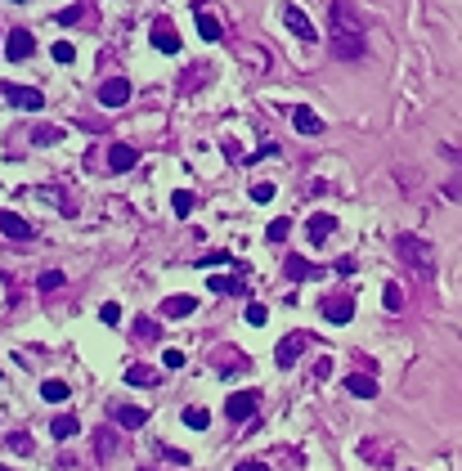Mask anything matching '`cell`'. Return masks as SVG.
Returning <instances> with one entry per match:
<instances>
[{"label":"cell","instance_id":"cell-1","mask_svg":"<svg viewBox=\"0 0 462 471\" xmlns=\"http://www.w3.org/2000/svg\"><path fill=\"white\" fill-rule=\"evenodd\" d=\"M332 59H364L368 54V36H364V23L355 14L350 0H332Z\"/></svg>","mask_w":462,"mask_h":471},{"label":"cell","instance_id":"cell-2","mask_svg":"<svg viewBox=\"0 0 462 471\" xmlns=\"http://www.w3.org/2000/svg\"><path fill=\"white\" fill-rule=\"evenodd\" d=\"M395 251H400V260H404V265H413L422 278L436 274V251H431L427 238H418V233H400V238H395Z\"/></svg>","mask_w":462,"mask_h":471},{"label":"cell","instance_id":"cell-3","mask_svg":"<svg viewBox=\"0 0 462 471\" xmlns=\"http://www.w3.org/2000/svg\"><path fill=\"white\" fill-rule=\"evenodd\" d=\"M247 265H233V274H211L206 278V287L211 292H220V296H242V292H247Z\"/></svg>","mask_w":462,"mask_h":471},{"label":"cell","instance_id":"cell-4","mask_svg":"<svg viewBox=\"0 0 462 471\" xmlns=\"http://www.w3.org/2000/svg\"><path fill=\"white\" fill-rule=\"evenodd\" d=\"M148 41H153L162 54H180V32L171 27V18H157V23L148 27Z\"/></svg>","mask_w":462,"mask_h":471},{"label":"cell","instance_id":"cell-5","mask_svg":"<svg viewBox=\"0 0 462 471\" xmlns=\"http://www.w3.org/2000/svg\"><path fill=\"white\" fill-rule=\"evenodd\" d=\"M32 50H36V41H32V32H23V27H14V32L5 36V59H9V63L32 59Z\"/></svg>","mask_w":462,"mask_h":471},{"label":"cell","instance_id":"cell-6","mask_svg":"<svg viewBox=\"0 0 462 471\" xmlns=\"http://www.w3.org/2000/svg\"><path fill=\"white\" fill-rule=\"evenodd\" d=\"M256 404H260L256 391H238V395H229V400H224V413H229L233 422H247V418H256Z\"/></svg>","mask_w":462,"mask_h":471},{"label":"cell","instance_id":"cell-7","mask_svg":"<svg viewBox=\"0 0 462 471\" xmlns=\"http://www.w3.org/2000/svg\"><path fill=\"white\" fill-rule=\"evenodd\" d=\"M305 346H314L305 332H287V337L278 341V355H274V359H278V368H292V364L301 359V350H305Z\"/></svg>","mask_w":462,"mask_h":471},{"label":"cell","instance_id":"cell-8","mask_svg":"<svg viewBox=\"0 0 462 471\" xmlns=\"http://www.w3.org/2000/svg\"><path fill=\"white\" fill-rule=\"evenodd\" d=\"M283 23H287V32L292 36H301V41H314V23H310V14L305 9H296V5H283Z\"/></svg>","mask_w":462,"mask_h":471},{"label":"cell","instance_id":"cell-9","mask_svg":"<svg viewBox=\"0 0 462 471\" xmlns=\"http://www.w3.org/2000/svg\"><path fill=\"white\" fill-rule=\"evenodd\" d=\"M319 310H323L328 323H350V319H355V301L350 296H323V305H319Z\"/></svg>","mask_w":462,"mask_h":471},{"label":"cell","instance_id":"cell-10","mask_svg":"<svg viewBox=\"0 0 462 471\" xmlns=\"http://www.w3.org/2000/svg\"><path fill=\"white\" fill-rule=\"evenodd\" d=\"M0 233H5L9 242H32V224H27L23 215H14V211H0Z\"/></svg>","mask_w":462,"mask_h":471},{"label":"cell","instance_id":"cell-11","mask_svg":"<svg viewBox=\"0 0 462 471\" xmlns=\"http://www.w3.org/2000/svg\"><path fill=\"white\" fill-rule=\"evenodd\" d=\"M332 233H337V215H323V211H319V215H310V220H305V238L314 242V247H319V242H328Z\"/></svg>","mask_w":462,"mask_h":471},{"label":"cell","instance_id":"cell-12","mask_svg":"<svg viewBox=\"0 0 462 471\" xmlns=\"http://www.w3.org/2000/svg\"><path fill=\"white\" fill-rule=\"evenodd\" d=\"M126 99H130V81H121V77L103 81V90H99V103H103V108H121Z\"/></svg>","mask_w":462,"mask_h":471},{"label":"cell","instance_id":"cell-13","mask_svg":"<svg viewBox=\"0 0 462 471\" xmlns=\"http://www.w3.org/2000/svg\"><path fill=\"white\" fill-rule=\"evenodd\" d=\"M9 103L14 108H27V112H36V108H45V94L41 90H32V86H9Z\"/></svg>","mask_w":462,"mask_h":471},{"label":"cell","instance_id":"cell-14","mask_svg":"<svg viewBox=\"0 0 462 471\" xmlns=\"http://www.w3.org/2000/svg\"><path fill=\"white\" fill-rule=\"evenodd\" d=\"M139 162V153H135V148H130V144H112L108 148V171H130V166H135Z\"/></svg>","mask_w":462,"mask_h":471},{"label":"cell","instance_id":"cell-15","mask_svg":"<svg viewBox=\"0 0 462 471\" xmlns=\"http://www.w3.org/2000/svg\"><path fill=\"white\" fill-rule=\"evenodd\" d=\"M283 274H287L292 283H305V278H314V274H319V269H314V265H310V260H305V256H287V260H283Z\"/></svg>","mask_w":462,"mask_h":471},{"label":"cell","instance_id":"cell-16","mask_svg":"<svg viewBox=\"0 0 462 471\" xmlns=\"http://www.w3.org/2000/svg\"><path fill=\"white\" fill-rule=\"evenodd\" d=\"M193 310H197L193 296H166V301H162V314H166V319H188Z\"/></svg>","mask_w":462,"mask_h":471},{"label":"cell","instance_id":"cell-17","mask_svg":"<svg viewBox=\"0 0 462 471\" xmlns=\"http://www.w3.org/2000/svg\"><path fill=\"white\" fill-rule=\"evenodd\" d=\"M292 126H296L301 135H319V130H323V121H319L310 108H292Z\"/></svg>","mask_w":462,"mask_h":471},{"label":"cell","instance_id":"cell-18","mask_svg":"<svg viewBox=\"0 0 462 471\" xmlns=\"http://www.w3.org/2000/svg\"><path fill=\"white\" fill-rule=\"evenodd\" d=\"M346 391H350V395H359V400H377V382H373V377H364V373L346 377Z\"/></svg>","mask_w":462,"mask_h":471},{"label":"cell","instance_id":"cell-19","mask_svg":"<svg viewBox=\"0 0 462 471\" xmlns=\"http://www.w3.org/2000/svg\"><path fill=\"white\" fill-rule=\"evenodd\" d=\"M112 418H117L121 431H139V427L148 422V413H144V409H112Z\"/></svg>","mask_w":462,"mask_h":471},{"label":"cell","instance_id":"cell-20","mask_svg":"<svg viewBox=\"0 0 462 471\" xmlns=\"http://www.w3.org/2000/svg\"><path fill=\"white\" fill-rule=\"evenodd\" d=\"M180 418H184V427H188V431H206V427H211V413H206V409H197V404H188Z\"/></svg>","mask_w":462,"mask_h":471},{"label":"cell","instance_id":"cell-21","mask_svg":"<svg viewBox=\"0 0 462 471\" xmlns=\"http://www.w3.org/2000/svg\"><path fill=\"white\" fill-rule=\"evenodd\" d=\"M197 36H202V41H220V36H224V27L215 23L211 14H202V9H197Z\"/></svg>","mask_w":462,"mask_h":471},{"label":"cell","instance_id":"cell-22","mask_svg":"<svg viewBox=\"0 0 462 471\" xmlns=\"http://www.w3.org/2000/svg\"><path fill=\"white\" fill-rule=\"evenodd\" d=\"M126 382H130V386H157V373L148 368V364H130V368H126Z\"/></svg>","mask_w":462,"mask_h":471},{"label":"cell","instance_id":"cell-23","mask_svg":"<svg viewBox=\"0 0 462 471\" xmlns=\"http://www.w3.org/2000/svg\"><path fill=\"white\" fill-rule=\"evenodd\" d=\"M94 445H99L103 454H117V449H121V436H117L112 427H99V431H94Z\"/></svg>","mask_w":462,"mask_h":471},{"label":"cell","instance_id":"cell-24","mask_svg":"<svg viewBox=\"0 0 462 471\" xmlns=\"http://www.w3.org/2000/svg\"><path fill=\"white\" fill-rule=\"evenodd\" d=\"M50 431H54V440H72V436L81 431V422H77V418H54Z\"/></svg>","mask_w":462,"mask_h":471},{"label":"cell","instance_id":"cell-25","mask_svg":"<svg viewBox=\"0 0 462 471\" xmlns=\"http://www.w3.org/2000/svg\"><path fill=\"white\" fill-rule=\"evenodd\" d=\"M135 337H144V341H157V337H162V328H157V319L139 314V319H135Z\"/></svg>","mask_w":462,"mask_h":471},{"label":"cell","instance_id":"cell-26","mask_svg":"<svg viewBox=\"0 0 462 471\" xmlns=\"http://www.w3.org/2000/svg\"><path fill=\"white\" fill-rule=\"evenodd\" d=\"M171 211L180 215V220L193 211V193H188V188H175V193H171Z\"/></svg>","mask_w":462,"mask_h":471},{"label":"cell","instance_id":"cell-27","mask_svg":"<svg viewBox=\"0 0 462 471\" xmlns=\"http://www.w3.org/2000/svg\"><path fill=\"white\" fill-rule=\"evenodd\" d=\"M41 395L50 404H59V400H68V382H59V377H54V382H41Z\"/></svg>","mask_w":462,"mask_h":471},{"label":"cell","instance_id":"cell-28","mask_svg":"<svg viewBox=\"0 0 462 471\" xmlns=\"http://www.w3.org/2000/svg\"><path fill=\"white\" fill-rule=\"evenodd\" d=\"M59 139H63L59 126H36V130H32V144H41V148H45V144H59Z\"/></svg>","mask_w":462,"mask_h":471},{"label":"cell","instance_id":"cell-29","mask_svg":"<svg viewBox=\"0 0 462 471\" xmlns=\"http://www.w3.org/2000/svg\"><path fill=\"white\" fill-rule=\"evenodd\" d=\"M287 233H292V220H287V215H278V220H274V224L265 229V238H269V242H283Z\"/></svg>","mask_w":462,"mask_h":471},{"label":"cell","instance_id":"cell-30","mask_svg":"<svg viewBox=\"0 0 462 471\" xmlns=\"http://www.w3.org/2000/svg\"><path fill=\"white\" fill-rule=\"evenodd\" d=\"M386 310H404V292H400V283H386Z\"/></svg>","mask_w":462,"mask_h":471},{"label":"cell","instance_id":"cell-31","mask_svg":"<svg viewBox=\"0 0 462 471\" xmlns=\"http://www.w3.org/2000/svg\"><path fill=\"white\" fill-rule=\"evenodd\" d=\"M81 14H86V5H68V9H59V14H54V23H63V27H68V23H77Z\"/></svg>","mask_w":462,"mask_h":471},{"label":"cell","instance_id":"cell-32","mask_svg":"<svg viewBox=\"0 0 462 471\" xmlns=\"http://www.w3.org/2000/svg\"><path fill=\"white\" fill-rule=\"evenodd\" d=\"M50 59H59V63H72L77 59V50H72L68 41H54V50H50Z\"/></svg>","mask_w":462,"mask_h":471},{"label":"cell","instance_id":"cell-33","mask_svg":"<svg viewBox=\"0 0 462 471\" xmlns=\"http://www.w3.org/2000/svg\"><path fill=\"white\" fill-rule=\"evenodd\" d=\"M99 319H103L108 328H117V323H121V305H112V301H108V305H99Z\"/></svg>","mask_w":462,"mask_h":471},{"label":"cell","instance_id":"cell-34","mask_svg":"<svg viewBox=\"0 0 462 471\" xmlns=\"http://www.w3.org/2000/svg\"><path fill=\"white\" fill-rule=\"evenodd\" d=\"M41 292H54V287H63V274L59 269H50V274H41V283H36Z\"/></svg>","mask_w":462,"mask_h":471},{"label":"cell","instance_id":"cell-35","mask_svg":"<svg viewBox=\"0 0 462 471\" xmlns=\"http://www.w3.org/2000/svg\"><path fill=\"white\" fill-rule=\"evenodd\" d=\"M265 319H269V314H265V305H260V301H251V305H247V323H256V328H260Z\"/></svg>","mask_w":462,"mask_h":471},{"label":"cell","instance_id":"cell-36","mask_svg":"<svg viewBox=\"0 0 462 471\" xmlns=\"http://www.w3.org/2000/svg\"><path fill=\"white\" fill-rule=\"evenodd\" d=\"M274 197V184H251V202H269Z\"/></svg>","mask_w":462,"mask_h":471},{"label":"cell","instance_id":"cell-37","mask_svg":"<svg viewBox=\"0 0 462 471\" xmlns=\"http://www.w3.org/2000/svg\"><path fill=\"white\" fill-rule=\"evenodd\" d=\"M202 265H229V251H206Z\"/></svg>","mask_w":462,"mask_h":471},{"label":"cell","instance_id":"cell-38","mask_svg":"<svg viewBox=\"0 0 462 471\" xmlns=\"http://www.w3.org/2000/svg\"><path fill=\"white\" fill-rule=\"evenodd\" d=\"M274 153H278V144H260V148H256V153H251V157H247V162H260V157H274Z\"/></svg>","mask_w":462,"mask_h":471},{"label":"cell","instance_id":"cell-39","mask_svg":"<svg viewBox=\"0 0 462 471\" xmlns=\"http://www.w3.org/2000/svg\"><path fill=\"white\" fill-rule=\"evenodd\" d=\"M332 274H355V260H350V256H341V260L332 265Z\"/></svg>","mask_w":462,"mask_h":471},{"label":"cell","instance_id":"cell-40","mask_svg":"<svg viewBox=\"0 0 462 471\" xmlns=\"http://www.w3.org/2000/svg\"><path fill=\"white\" fill-rule=\"evenodd\" d=\"M314 377H319V382H323V377H332V359H319V364H314Z\"/></svg>","mask_w":462,"mask_h":471},{"label":"cell","instance_id":"cell-41","mask_svg":"<svg viewBox=\"0 0 462 471\" xmlns=\"http://www.w3.org/2000/svg\"><path fill=\"white\" fill-rule=\"evenodd\" d=\"M166 458H171L175 467H188V454H184V449H166Z\"/></svg>","mask_w":462,"mask_h":471},{"label":"cell","instance_id":"cell-42","mask_svg":"<svg viewBox=\"0 0 462 471\" xmlns=\"http://www.w3.org/2000/svg\"><path fill=\"white\" fill-rule=\"evenodd\" d=\"M166 368H184V355L180 350H166Z\"/></svg>","mask_w":462,"mask_h":471},{"label":"cell","instance_id":"cell-43","mask_svg":"<svg viewBox=\"0 0 462 471\" xmlns=\"http://www.w3.org/2000/svg\"><path fill=\"white\" fill-rule=\"evenodd\" d=\"M9 449H23V454H27V449H32V440H27V436H9Z\"/></svg>","mask_w":462,"mask_h":471},{"label":"cell","instance_id":"cell-44","mask_svg":"<svg viewBox=\"0 0 462 471\" xmlns=\"http://www.w3.org/2000/svg\"><path fill=\"white\" fill-rule=\"evenodd\" d=\"M233 471H269V467H265V463H238Z\"/></svg>","mask_w":462,"mask_h":471},{"label":"cell","instance_id":"cell-45","mask_svg":"<svg viewBox=\"0 0 462 471\" xmlns=\"http://www.w3.org/2000/svg\"><path fill=\"white\" fill-rule=\"evenodd\" d=\"M445 153H449V157H454V162L462 166V148H445Z\"/></svg>","mask_w":462,"mask_h":471},{"label":"cell","instance_id":"cell-46","mask_svg":"<svg viewBox=\"0 0 462 471\" xmlns=\"http://www.w3.org/2000/svg\"><path fill=\"white\" fill-rule=\"evenodd\" d=\"M139 471H153V467H139Z\"/></svg>","mask_w":462,"mask_h":471},{"label":"cell","instance_id":"cell-47","mask_svg":"<svg viewBox=\"0 0 462 471\" xmlns=\"http://www.w3.org/2000/svg\"><path fill=\"white\" fill-rule=\"evenodd\" d=\"M0 471H9V467H0Z\"/></svg>","mask_w":462,"mask_h":471}]
</instances>
